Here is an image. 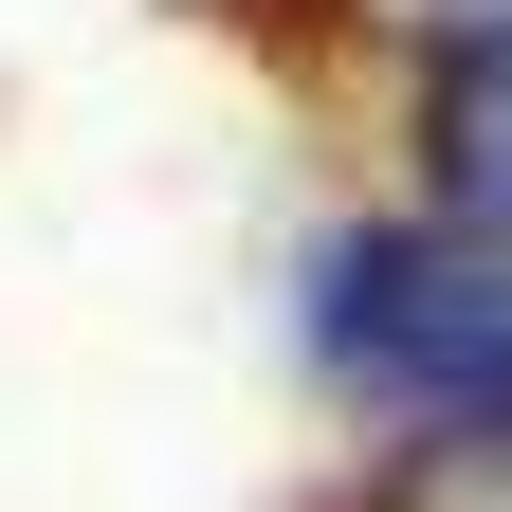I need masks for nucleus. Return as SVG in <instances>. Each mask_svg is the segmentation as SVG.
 Returning <instances> with one entry per match:
<instances>
[{"mask_svg": "<svg viewBox=\"0 0 512 512\" xmlns=\"http://www.w3.org/2000/svg\"><path fill=\"white\" fill-rule=\"evenodd\" d=\"M348 512H512V439H403Z\"/></svg>", "mask_w": 512, "mask_h": 512, "instance_id": "obj_3", "label": "nucleus"}, {"mask_svg": "<svg viewBox=\"0 0 512 512\" xmlns=\"http://www.w3.org/2000/svg\"><path fill=\"white\" fill-rule=\"evenodd\" d=\"M330 19H384V37H458L476 0H330Z\"/></svg>", "mask_w": 512, "mask_h": 512, "instance_id": "obj_4", "label": "nucleus"}, {"mask_svg": "<svg viewBox=\"0 0 512 512\" xmlns=\"http://www.w3.org/2000/svg\"><path fill=\"white\" fill-rule=\"evenodd\" d=\"M311 366L403 439H512V238L476 220H366L293 293Z\"/></svg>", "mask_w": 512, "mask_h": 512, "instance_id": "obj_1", "label": "nucleus"}, {"mask_svg": "<svg viewBox=\"0 0 512 512\" xmlns=\"http://www.w3.org/2000/svg\"><path fill=\"white\" fill-rule=\"evenodd\" d=\"M421 183H439V220L512 238V0L421 37Z\"/></svg>", "mask_w": 512, "mask_h": 512, "instance_id": "obj_2", "label": "nucleus"}]
</instances>
